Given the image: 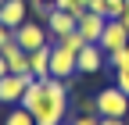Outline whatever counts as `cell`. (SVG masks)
<instances>
[{
	"label": "cell",
	"instance_id": "25",
	"mask_svg": "<svg viewBox=\"0 0 129 125\" xmlns=\"http://www.w3.org/2000/svg\"><path fill=\"white\" fill-rule=\"evenodd\" d=\"M0 7H4V0H0Z\"/></svg>",
	"mask_w": 129,
	"mask_h": 125
},
{
	"label": "cell",
	"instance_id": "12",
	"mask_svg": "<svg viewBox=\"0 0 129 125\" xmlns=\"http://www.w3.org/2000/svg\"><path fill=\"white\" fill-rule=\"evenodd\" d=\"M29 68H32L36 79H47V75H50V43H47V46H36V50L29 54Z\"/></svg>",
	"mask_w": 129,
	"mask_h": 125
},
{
	"label": "cell",
	"instance_id": "1",
	"mask_svg": "<svg viewBox=\"0 0 129 125\" xmlns=\"http://www.w3.org/2000/svg\"><path fill=\"white\" fill-rule=\"evenodd\" d=\"M22 107H29L36 114V125H61L68 114V82L64 79H32V86L25 89Z\"/></svg>",
	"mask_w": 129,
	"mask_h": 125
},
{
	"label": "cell",
	"instance_id": "3",
	"mask_svg": "<svg viewBox=\"0 0 129 125\" xmlns=\"http://www.w3.org/2000/svg\"><path fill=\"white\" fill-rule=\"evenodd\" d=\"M14 43L32 54L36 46H47V43H54V39H50V32H47V25H40V22H22L18 29H14Z\"/></svg>",
	"mask_w": 129,
	"mask_h": 125
},
{
	"label": "cell",
	"instance_id": "13",
	"mask_svg": "<svg viewBox=\"0 0 129 125\" xmlns=\"http://www.w3.org/2000/svg\"><path fill=\"white\" fill-rule=\"evenodd\" d=\"M4 125H36V114L29 107H22V104H14L7 111V118H4Z\"/></svg>",
	"mask_w": 129,
	"mask_h": 125
},
{
	"label": "cell",
	"instance_id": "2",
	"mask_svg": "<svg viewBox=\"0 0 129 125\" xmlns=\"http://www.w3.org/2000/svg\"><path fill=\"white\" fill-rule=\"evenodd\" d=\"M93 111L101 114V118H125L129 114V97H125L118 86H104L93 97Z\"/></svg>",
	"mask_w": 129,
	"mask_h": 125
},
{
	"label": "cell",
	"instance_id": "22",
	"mask_svg": "<svg viewBox=\"0 0 129 125\" xmlns=\"http://www.w3.org/2000/svg\"><path fill=\"white\" fill-rule=\"evenodd\" d=\"M101 125H129L125 118H101Z\"/></svg>",
	"mask_w": 129,
	"mask_h": 125
},
{
	"label": "cell",
	"instance_id": "26",
	"mask_svg": "<svg viewBox=\"0 0 129 125\" xmlns=\"http://www.w3.org/2000/svg\"><path fill=\"white\" fill-rule=\"evenodd\" d=\"M61 125H68V121H61Z\"/></svg>",
	"mask_w": 129,
	"mask_h": 125
},
{
	"label": "cell",
	"instance_id": "28",
	"mask_svg": "<svg viewBox=\"0 0 129 125\" xmlns=\"http://www.w3.org/2000/svg\"><path fill=\"white\" fill-rule=\"evenodd\" d=\"M125 46H129V43H125Z\"/></svg>",
	"mask_w": 129,
	"mask_h": 125
},
{
	"label": "cell",
	"instance_id": "11",
	"mask_svg": "<svg viewBox=\"0 0 129 125\" xmlns=\"http://www.w3.org/2000/svg\"><path fill=\"white\" fill-rule=\"evenodd\" d=\"M0 22H4L7 29H18L22 22H29V0H4Z\"/></svg>",
	"mask_w": 129,
	"mask_h": 125
},
{
	"label": "cell",
	"instance_id": "9",
	"mask_svg": "<svg viewBox=\"0 0 129 125\" xmlns=\"http://www.w3.org/2000/svg\"><path fill=\"white\" fill-rule=\"evenodd\" d=\"M47 25V32H50V39H61V36H68V32H75V25H79V18L75 14H68V11H50V18L43 22Z\"/></svg>",
	"mask_w": 129,
	"mask_h": 125
},
{
	"label": "cell",
	"instance_id": "20",
	"mask_svg": "<svg viewBox=\"0 0 129 125\" xmlns=\"http://www.w3.org/2000/svg\"><path fill=\"white\" fill-rule=\"evenodd\" d=\"M125 11V0H108V18H122Z\"/></svg>",
	"mask_w": 129,
	"mask_h": 125
},
{
	"label": "cell",
	"instance_id": "8",
	"mask_svg": "<svg viewBox=\"0 0 129 125\" xmlns=\"http://www.w3.org/2000/svg\"><path fill=\"white\" fill-rule=\"evenodd\" d=\"M0 54H4L7 72H11V75H32V68H29V50H22V46L14 43V39L0 46Z\"/></svg>",
	"mask_w": 129,
	"mask_h": 125
},
{
	"label": "cell",
	"instance_id": "24",
	"mask_svg": "<svg viewBox=\"0 0 129 125\" xmlns=\"http://www.w3.org/2000/svg\"><path fill=\"white\" fill-rule=\"evenodd\" d=\"M122 25L129 29V4H125V11H122Z\"/></svg>",
	"mask_w": 129,
	"mask_h": 125
},
{
	"label": "cell",
	"instance_id": "5",
	"mask_svg": "<svg viewBox=\"0 0 129 125\" xmlns=\"http://www.w3.org/2000/svg\"><path fill=\"white\" fill-rule=\"evenodd\" d=\"M75 72H79V68H75V54H72V50H64L61 43H50V75L68 82Z\"/></svg>",
	"mask_w": 129,
	"mask_h": 125
},
{
	"label": "cell",
	"instance_id": "4",
	"mask_svg": "<svg viewBox=\"0 0 129 125\" xmlns=\"http://www.w3.org/2000/svg\"><path fill=\"white\" fill-rule=\"evenodd\" d=\"M32 79L36 75H4L0 79V104H7V107H14V104H22V97H25V89L32 86Z\"/></svg>",
	"mask_w": 129,
	"mask_h": 125
},
{
	"label": "cell",
	"instance_id": "6",
	"mask_svg": "<svg viewBox=\"0 0 129 125\" xmlns=\"http://www.w3.org/2000/svg\"><path fill=\"white\" fill-rule=\"evenodd\" d=\"M104 61H108L104 46H101V43H86L83 50L75 54V68H79V75H93V72L104 68Z\"/></svg>",
	"mask_w": 129,
	"mask_h": 125
},
{
	"label": "cell",
	"instance_id": "10",
	"mask_svg": "<svg viewBox=\"0 0 129 125\" xmlns=\"http://www.w3.org/2000/svg\"><path fill=\"white\" fill-rule=\"evenodd\" d=\"M104 14H93V11H86V14H79V36H83L86 43H101V32H104Z\"/></svg>",
	"mask_w": 129,
	"mask_h": 125
},
{
	"label": "cell",
	"instance_id": "14",
	"mask_svg": "<svg viewBox=\"0 0 129 125\" xmlns=\"http://www.w3.org/2000/svg\"><path fill=\"white\" fill-rule=\"evenodd\" d=\"M54 43H61L64 50H72V54H79V50L86 46V39L79 36V29H75V32H68V36H61V39H54Z\"/></svg>",
	"mask_w": 129,
	"mask_h": 125
},
{
	"label": "cell",
	"instance_id": "15",
	"mask_svg": "<svg viewBox=\"0 0 129 125\" xmlns=\"http://www.w3.org/2000/svg\"><path fill=\"white\" fill-rule=\"evenodd\" d=\"M54 7L57 11H68V14H86V0H54Z\"/></svg>",
	"mask_w": 129,
	"mask_h": 125
},
{
	"label": "cell",
	"instance_id": "23",
	"mask_svg": "<svg viewBox=\"0 0 129 125\" xmlns=\"http://www.w3.org/2000/svg\"><path fill=\"white\" fill-rule=\"evenodd\" d=\"M7 75V61H4V54H0V79Z\"/></svg>",
	"mask_w": 129,
	"mask_h": 125
},
{
	"label": "cell",
	"instance_id": "7",
	"mask_svg": "<svg viewBox=\"0 0 129 125\" xmlns=\"http://www.w3.org/2000/svg\"><path fill=\"white\" fill-rule=\"evenodd\" d=\"M125 43H129V29L122 25V18H108V22H104V32H101V46H104V54L122 50Z\"/></svg>",
	"mask_w": 129,
	"mask_h": 125
},
{
	"label": "cell",
	"instance_id": "21",
	"mask_svg": "<svg viewBox=\"0 0 129 125\" xmlns=\"http://www.w3.org/2000/svg\"><path fill=\"white\" fill-rule=\"evenodd\" d=\"M14 39V29H7L4 22H0V46H4V43H11Z\"/></svg>",
	"mask_w": 129,
	"mask_h": 125
},
{
	"label": "cell",
	"instance_id": "19",
	"mask_svg": "<svg viewBox=\"0 0 129 125\" xmlns=\"http://www.w3.org/2000/svg\"><path fill=\"white\" fill-rule=\"evenodd\" d=\"M115 86L129 97V68H122V72H115Z\"/></svg>",
	"mask_w": 129,
	"mask_h": 125
},
{
	"label": "cell",
	"instance_id": "16",
	"mask_svg": "<svg viewBox=\"0 0 129 125\" xmlns=\"http://www.w3.org/2000/svg\"><path fill=\"white\" fill-rule=\"evenodd\" d=\"M108 65L115 68V72L129 68V46H122V50H115V54H108Z\"/></svg>",
	"mask_w": 129,
	"mask_h": 125
},
{
	"label": "cell",
	"instance_id": "27",
	"mask_svg": "<svg viewBox=\"0 0 129 125\" xmlns=\"http://www.w3.org/2000/svg\"><path fill=\"white\" fill-rule=\"evenodd\" d=\"M50 4H54V0H50Z\"/></svg>",
	"mask_w": 129,
	"mask_h": 125
},
{
	"label": "cell",
	"instance_id": "18",
	"mask_svg": "<svg viewBox=\"0 0 129 125\" xmlns=\"http://www.w3.org/2000/svg\"><path fill=\"white\" fill-rule=\"evenodd\" d=\"M68 125H101V114H97V111H93V107H90V111H86V114H79V118H72Z\"/></svg>",
	"mask_w": 129,
	"mask_h": 125
},
{
	"label": "cell",
	"instance_id": "17",
	"mask_svg": "<svg viewBox=\"0 0 129 125\" xmlns=\"http://www.w3.org/2000/svg\"><path fill=\"white\" fill-rule=\"evenodd\" d=\"M29 11L32 14H36V18H50V11H54V4H50V0H29Z\"/></svg>",
	"mask_w": 129,
	"mask_h": 125
}]
</instances>
